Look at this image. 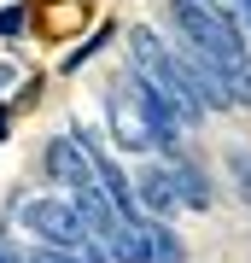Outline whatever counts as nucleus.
Masks as SVG:
<instances>
[{
  "label": "nucleus",
  "instance_id": "1",
  "mask_svg": "<svg viewBox=\"0 0 251 263\" xmlns=\"http://www.w3.org/2000/svg\"><path fill=\"white\" fill-rule=\"evenodd\" d=\"M24 222H29V234H41L47 246H65V252H76V246L93 234L76 199H29V205H24Z\"/></svg>",
  "mask_w": 251,
  "mask_h": 263
},
{
  "label": "nucleus",
  "instance_id": "6",
  "mask_svg": "<svg viewBox=\"0 0 251 263\" xmlns=\"http://www.w3.org/2000/svg\"><path fill=\"white\" fill-rule=\"evenodd\" d=\"M24 24H29V12H24V6H0V41L24 35Z\"/></svg>",
  "mask_w": 251,
  "mask_h": 263
},
{
  "label": "nucleus",
  "instance_id": "11",
  "mask_svg": "<svg viewBox=\"0 0 251 263\" xmlns=\"http://www.w3.org/2000/svg\"><path fill=\"white\" fill-rule=\"evenodd\" d=\"M240 6H245V18H251V0H240Z\"/></svg>",
  "mask_w": 251,
  "mask_h": 263
},
{
  "label": "nucleus",
  "instance_id": "10",
  "mask_svg": "<svg viewBox=\"0 0 251 263\" xmlns=\"http://www.w3.org/2000/svg\"><path fill=\"white\" fill-rule=\"evenodd\" d=\"M0 263H18V257H6V252H0Z\"/></svg>",
  "mask_w": 251,
  "mask_h": 263
},
{
  "label": "nucleus",
  "instance_id": "9",
  "mask_svg": "<svg viewBox=\"0 0 251 263\" xmlns=\"http://www.w3.org/2000/svg\"><path fill=\"white\" fill-rule=\"evenodd\" d=\"M82 263H105V257H100V252H82Z\"/></svg>",
  "mask_w": 251,
  "mask_h": 263
},
{
  "label": "nucleus",
  "instance_id": "7",
  "mask_svg": "<svg viewBox=\"0 0 251 263\" xmlns=\"http://www.w3.org/2000/svg\"><path fill=\"white\" fill-rule=\"evenodd\" d=\"M228 164H234V181H240V193H245V205H251V152L234 146V152H228Z\"/></svg>",
  "mask_w": 251,
  "mask_h": 263
},
{
  "label": "nucleus",
  "instance_id": "4",
  "mask_svg": "<svg viewBox=\"0 0 251 263\" xmlns=\"http://www.w3.org/2000/svg\"><path fill=\"white\" fill-rule=\"evenodd\" d=\"M176 187H181V199H187L193 211H205V205H210V181L199 176V164H176Z\"/></svg>",
  "mask_w": 251,
  "mask_h": 263
},
{
  "label": "nucleus",
  "instance_id": "2",
  "mask_svg": "<svg viewBox=\"0 0 251 263\" xmlns=\"http://www.w3.org/2000/svg\"><path fill=\"white\" fill-rule=\"evenodd\" d=\"M47 176H59L70 193H82V187H93V181H100L93 152H88L82 135H53V141H47Z\"/></svg>",
  "mask_w": 251,
  "mask_h": 263
},
{
  "label": "nucleus",
  "instance_id": "5",
  "mask_svg": "<svg viewBox=\"0 0 251 263\" xmlns=\"http://www.w3.org/2000/svg\"><path fill=\"white\" fill-rule=\"evenodd\" d=\"M152 263H181V240L164 222H152Z\"/></svg>",
  "mask_w": 251,
  "mask_h": 263
},
{
  "label": "nucleus",
  "instance_id": "3",
  "mask_svg": "<svg viewBox=\"0 0 251 263\" xmlns=\"http://www.w3.org/2000/svg\"><path fill=\"white\" fill-rule=\"evenodd\" d=\"M181 205H187V199L176 187V170H146V181H140V211L164 222V216H176Z\"/></svg>",
  "mask_w": 251,
  "mask_h": 263
},
{
  "label": "nucleus",
  "instance_id": "8",
  "mask_svg": "<svg viewBox=\"0 0 251 263\" xmlns=\"http://www.w3.org/2000/svg\"><path fill=\"white\" fill-rule=\"evenodd\" d=\"M35 263H82V257H65V246H59V252H47V257H35Z\"/></svg>",
  "mask_w": 251,
  "mask_h": 263
}]
</instances>
